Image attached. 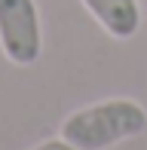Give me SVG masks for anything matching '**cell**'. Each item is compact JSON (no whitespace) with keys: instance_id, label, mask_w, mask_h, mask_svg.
I'll return each instance as SVG.
<instances>
[{"instance_id":"obj_2","label":"cell","mask_w":147,"mask_h":150,"mask_svg":"<svg viewBox=\"0 0 147 150\" xmlns=\"http://www.w3.org/2000/svg\"><path fill=\"white\" fill-rule=\"evenodd\" d=\"M0 49L18 67H31L40 61L43 25L37 0H0Z\"/></svg>"},{"instance_id":"obj_3","label":"cell","mask_w":147,"mask_h":150,"mask_svg":"<svg viewBox=\"0 0 147 150\" xmlns=\"http://www.w3.org/2000/svg\"><path fill=\"white\" fill-rule=\"evenodd\" d=\"M80 3L113 40H129L141 28L138 0H80Z\"/></svg>"},{"instance_id":"obj_1","label":"cell","mask_w":147,"mask_h":150,"mask_svg":"<svg viewBox=\"0 0 147 150\" xmlns=\"http://www.w3.org/2000/svg\"><path fill=\"white\" fill-rule=\"evenodd\" d=\"M147 132V110L135 98H104L74 110L61 122V138L77 150H107Z\"/></svg>"},{"instance_id":"obj_4","label":"cell","mask_w":147,"mask_h":150,"mask_svg":"<svg viewBox=\"0 0 147 150\" xmlns=\"http://www.w3.org/2000/svg\"><path fill=\"white\" fill-rule=\"evenodd\" d=\"M31 150H77V147H71L68 141L58 135V138H49V141H40L37 147H31Z\"/></svg>"}]
</instances>
